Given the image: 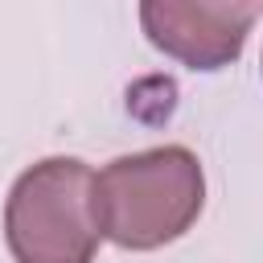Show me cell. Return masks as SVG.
Masks as SVG:
<instances>
[{
	"label": "cell",
	"instance_id": "1",
	"mask_svg": "<svg viewBox=\"0 0 263 263\" xmlns=\"http://www.w3.org/2000/svg\"><path fill=\"white\" fill-rule=\"evenodd\" d=\"M201 164L185 148H152L111 160L90 185L99 234L148 251L189 230L201 210Z\"/></svg>",
	"mask_w": 263,
	"mask_h": 263
},
{
	"label": "cell",
	"instance_id": "2",
	"mask_svg": "<svg viewBox=\"0 0 263 263\" xmlns=\"http://www.w3.org/2000/svg\"><path fill=\"white\" fill-rule=\"evenodd\" d=\"M90 168L70 156L33 164L8 193L4 234L16 263H90L99 226L90 210Z\"/></svg>",
	"mask_w": 263,
	"mask_h": 263
},
{
	"label": "cell",
	"instance_id": "3",
	"mask_svg": "<svg viewBox=\"0 0 263 263\" xmlns=\"http://www.w3.org/2000/svg\"><path fill=\"white\" fill-rule=\"evenodd\" d=\"M263 4H177V0H152L140 8V21L164 53L181 58L197 70H218L230 58H238L255 16Z\"/></svg>",
	"mask_w": 263,
	"mask_h": 263
}]
</instances>
